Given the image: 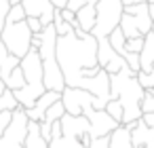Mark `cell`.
I'll return each mask as SVG.
<instances>
[{
    "instance_id": "31",
    "label": "cell",
    "mask_w": 154,
    "mask_h": 148,
    "mask_svg": "<svg viewBox=\"0 0 154 148\" xmlns=\"http://www.w3.org/2000/svg\"><path fill=\"white\" fill-rule=\"evenodd\" d=\"M11 118H13V112H2V114H0V137L5 135L7 127L11 125Z\"/></svg>"
},
{
    "instance_id": "35",
    "label": "cell",
    "mask_w": 154,
    "mask_h": 148,
    "mask_svg": "<svg viewBox=\"0 0 154 148\" xmlns=\"http://www.w3.org/2000/svg\"><path fill=\"white\" fill-rule=\"evenodd\" d=\"M51 5H53L57 11H63V9L68 7V0H51Z\"/></svg>"
},
{
    "instance_id": "34",
    "label": "cell",
    "mask_w": 154,
    "mask_h": 148,
    "mask_svg": "<svg viewBox=\"0 0 154 148\" xmlns=\"http://www.w3.org/2000/svg\"><path fill=\"white\" fill-rule=\"evenodd\" d=\"M122 7H135V5H148V0H120Z\"/></svg>"
},
{
    "instance_id": "30",
    "label": "cell",
    "mask_w": 154,
    "mask_h": 148,
    "mask_svg": "<svg viewBox=\"0 0 154 148\" xmlns=\"http://www.w3.org/2000/svg\"><path fill=\"white\" fill-rule=\"evenodd\" d=\"M26 24H28V28H30V32L36 36V34H40L45 28H42V24L38 21V19H34V17H26Z\"/></svg>"
},
{
    "instance_id": "32",
    "label": "cell",
    "mask_w": 154,
    "mask_h": 148,
    "mask_svg": "<svg viewBox=\"0 0 154 148\" xmlns=\"http://www.w3.org/2000/svg\"><path fill=\"white\" fill-rule=\"evenodd\" d=\"M59 13H61V19H63L66 24H70V26H72V24L76 21V15H74L72 11H68V9H63V11H59Z\"/></svg>"
},
{
    "instance_id": "22",
    "label": "cell",
    "mask_w": 154,
    "mask_h": 148,
    "mask_svg": "<svg viewBox=\"0 0 154 148\" xmlns=\"http://www.w3.org/2000/svg\"><path fill=\"white\" fill-rule=\"evenodd\" d=\"M108 40H110V45H112V49L122 57V53H125V43H127V38L122 36V32H120V28H116L110 36H108Z\"/></svg>"
},
{
    "instance_id": "18",
    "label": "cell",
    "mask_w": 154,
    "mask_h": 148,
    "mask_svg": "<svg viewBox=\"0 0 154 148\" xmlns=\"http://www.w3.org/2000/svg\"><path fill=\"white\" fill-rule=\"evenodd\" d=\"M74 15H76V26H78L82 32L91 34L93 28H95V7H82V9L76 11Z\"/></svg>"
},
{
    "instance_id": "39",
    "label": "cell",
    "mask_w": 154,
    "mask_h": 148,
    "mask_svg": "<svg viewBox=\"0 0 154 148\" xmlns=\"http://www.w3.org/2000/svg\"><path fill=\"white\" fill-rule=\"evenodd\" d=\"M152 34H154V24H152Z\"/></svg>"
},
{
    "instance_id": "25",
    "label": "cell",
    "mask_w": 154,
    "mask_h": 148,
    "mask_svg": "<svg viewBox=\"0 0 154 148\" xmlns=\"http://www.w3.org/2000/svg\"><path fill=\"white\" fill-rule=\"evenodd\" d=\"M150 112H154V89H146L141 99V114H150Z\"/></svg>"
},
{
    "instance_id": "7",
    "label": "cell",
    "mask_w": 154,
    "mask_h": 148,
    "mask_svg": "<svg viewBox=\"0 0 154 148\" xmlns=\"http://www.w3.org/2000/svg\"><path fill=\"white\" fill-rule=\"evenodd\" d=\"M122 17L120 0H99L95 5V28L91 32L93 38H108L118 26Z\"/></svg>"
},
{
    "instance_id": "24",
    "label": "cell",
    "mask_w": 154,
    "mask_h": 148,
    "mask_svg": "<svg viewBox=\"0 0 154 148\" xmlns=\"http://www.w3.org/2000/svg\"><path fill=\"white\" fill-rule=\"evenodd\" d=\"M103 110H106V112H108V114H110L118 125L122 123V106H120L116 99H110V102L106 104V108H103Z\"/></svg>"
},
{
    "instance_id": "13",
    "label": "cell",
    "mask_w": 154,
    "mask_h": 148,
    "mask_svg": "<svg viewBox=\"0 0 154 148\" xmlns=\"http://www.w3.org/2000/svg\"><path fill=\"white\" fill-rule=\"evenodd\" d=\"M89 148H133L131 144V133L127 127H118L116 131H112L108 137H99V140H93L89 144Z\"/></svg>"
},
{
    "instance_id": "8",
    "label": "cell",
    "mask_w": 154,
    "mask_h": 148,
    "mask_svg": "<svg viewBox=\"0 0 154 148\" xmlns=\"http://www.w3.org/2000/svg\"><path fill=\"white\" fill-rule=\"evenodd\" d=\"M61 104H63L66 114H70V116H82V110H87V108H93V110L106 108L93 93H89L85 89H70V87H66L61 91Z\"/></svg>"
},
{
    "instance_id": "4",
    "label": "cell",
    "mask_w": 154,
    "mask_h": 148,
    "mask_svg": "<svg viewBox=\"0 0 154 148\" xmlns=\"http://www.w3.org/2000/svg\"><path fill=\"white\" fill-rule=\"evenodd\" d=\"M61 123V135L53 137L49 142V148H89V121L85 116H70L63 114Z\"/></svg>"
},
{
    "instance_id": "12",
    "label": "cell",
    "mask_w": 154,
    "mask_h": 148,
    "mask_svg": "<svg viewBox=\"0 0 154 148\" xmlns=\"http://www.w3.org/2000/svg\"><path fill=\"white\" fill-rule=\"evenodd\" d=\"M21 7L26 11V17H34L42 24V28L53 24L55 7L51 5V0H21Z\"/></svg>"
},
{
    "instance_id": "28",
    "label": "cell",
    "mask_w": 154,
    "mask_h": 148,
    "mask_svg": "<svg viewBox=\"0 0 154 148\" xmlns=\"http://www.w3.org/2000/svg\"><path fill=\"white\" fill-rule=\"evenodd\" d=\"M137 80H139V85L143 87V91H146V89H154V70H152L150 74L139 72V74H137Z\"/></svg>"
},
{
    "instance_id": "11",
    "label": "cell",
    "mask_w": 154,
    "mask_h": 148,
    "mask_svg": "<svg viewBox=\"0 0 154 148\" xmlns=\"http://www.w3.org/2000/svg\"><path fill=\"white\" fill-rule=\"evenodd\" d=\"M97 40V64L106 74H118L120 70L127 68L125 59L112 49L108 38H95Z\"/></svg>"
},
{
    "instance_id": "3",
    "label": "cell",
    "mask_w": 154,
    "mask_h": 148,
    "mask_svg": "<svg viewBox=\"0 0 154 148\" xmlns=\"http://www.w3.org/2000/svg\"><path fill=\"white\" fill-rule=\"evenodd\" d=\"M19 68L23 72V78H26V87L21 91H15V99L19 104V108L23 110H30L34 108L36 99L47 91L45 89V78H42V61H40V55L36 49H32L21 61H19Z\"/></svg>"
},
{
    "instance_id": "17",
    "label": "cell",
    "mask_w": 154,
    "mask_h": 148,
    "mask_svg": "<svg viewBox=\"0 0 154 148\" xmlns=\"http://www.w3.org/2000/svg\"><path fill=\"white\" fill-rule=\"evenodd\" d=\"M19 61H21V59H17L15 55H11V53L7 51V47L0 43V80L7 83L9 76L13 74V70L19 68Z\"/></svg>"
},
{
    "instance_id": "16",
    "label": "cell",
    "mask_w": 154,
    "mask_h": 148,
    "mask_svg": "<svg viewBox=\"0 0 154 148\" xmlns=\"http://www.w3.org/2000/svg\"><path fill=\"white\" fill-rule=\"evenodd\" d=\"M154 70V34L143 36V47L139 51V72L150 74Z\"/></svg>"
},
{
    "instance_id": "23",
    "label": "cell",
    "mask_w": 154,
    "mask_h": 148,
    "mask_svg": "<svg viewBox=\"0 0 154 148\" xmlns=\"http://www.w3.org/2000/svg\"><path fill=\"white\" fill-rule=\"evenodd\" d=\"M51 26H53V30H55L57 36H66L68 32H72V26L61 19V13H59L57 9H55V15H53V24H51Z\"/></svg>"
},
{
    "instance_id": "19",
    "label": "cell",
    "mask_w": 154,
    "mask_h": 148,
    "mask_svg": "<svg viewBox=\"0 0 154 148\" xmlns=\"http://www.w3.org/2000/svg\"><path fill=\"white\" fill-rule=\"evenodd\" d=\"M23 148H49V144L40 137V131H38V123H32L28 125V135H26V142H23Z\"/></svg>"
},
{
    "instance_id": "1",
    "label": "cell",
    "mask_w": 154,
    "mask_h": 148,
    "mask_svg": "<svg viewBox=\"0 0 154 148\" xmlns=\"http://www.w3.org/2000/svg\"><path fill=\"white\" fill-rule=\"evenodd\" d=\"M55 55L66 87L85 89L93 93L103 106L112 99L110 74H106L97 64V40L82 32L76 21L72 24V32L57 36Z\"/></svg>"
},
{
    "instance_id": "33",
    "label": "cell",
    "mask_w": 154,
    "mask_h": 148,
    "mask_svg": "<svg viewBox=\"0 0 154 148\" xmlns=\"http://www.w3.org/2000/svg\"><path fill=\"white\" fill-rule=\"evenodd\" d=\"M141 121H143V125H146L148 129L154 131V112H150V114H141Z\"/></svg>"
},
{
    "instance_id": "29",
    "label": "cell",
    "mask_w": 154,
    "mask_h": 148,
    "mask_svg": "<svg viewBox=\"0 0 154 148\" xmlns=\"http://www.w3.org/2000/svg\"><path fill=\"white\" fill-rule=\"evenodd\" d=\"M9 9H11V5L7 0H0V36H2V28H5V19L9 15Z\"/></svg>"
},
{
    "instance_id": "38",
    "label": "cell",
    "mask_w": 154,
    "mask_h": 148,
    "mask_svg": "<svg viewBox=\"0 0 154 148\" xmlns=\"http://www.w3.org/2000/svg\"><path fill=\"white\" fill-rule=\"evenodd\" d=\"M5 89H7V87H5V83H2V80H0V93H2Z\"/></svg>"
},
{
    "instance_id": "21",
    "label": "cell",
    "mask_w": 154,
    "mask_h": 148,
    "mask_svg": "<svg viewBox=\"0 0 154 148\" xmlns=\"http://www.w3.org/2000/svg\"><path fill=\"white\" fill-rule=\"evenodd\" d=\"M63 114H66V110H63V104H61V99H59V102H55V104H53V106L47 110V114H45L42 123L53 125L55 121H61V118H63Z\"/></svg>"
},
{
    "instance_id": "5",
    "label": "cell",
    "mask_w": 154,
    "mask_h": 148,
    "mask_svg": "<svg viewBox=\"0 0 154 148\" xmlns=\"http://www.w3.org/2000/svg\"><path fill=\"white\" fill-rule=\"evenodd\" d=\"M32 38H34V34L30 32L26 19L23 21H5L0 43L7 47V51L11 55H15L17 59H23L32 51Z\"/></svg>"
},
{
    "instance_id": "36",
    "label": "cell",
    "mask_w": 154,
    "mask_h": 148,
    "mask_svg": "<svg viewBox=\"0 0 154 148\" xmlns=\"http://www.w3.org/2000/svg\"><path fill=\"white\" fill-rule=\"evenodd\" d=\"M148 13H150V19L154 24V5H148Z\"/></svg>"
},
{
    "instance_id": "37",
    "label": "cell",
    "mask_w": 154,
    "mask_h": 148,
    "mask_svg": "<svg viewBox=\"0 0 154 148\" xmlns=\"http://www.w3.org/2000/svg\"><path fill=\"white\" fill-rule=\"evenodd\" d=\"M7 2H9L11 7H17V5H21V0H7Z\"/></svg>"
},
{
    "instance_id": "2",
    "label": "cell",
    "mask_w": 154,
    "mask_h": 148,
    "mask_svg": "<svg viewBox=\"0 0 154 148\" xmlns=\"http://www.w3.org/2000/svg\"><path fill=\"white\" fill-rule=\"evenodd\" d=\"M110 93L112 99H116L122 106V127L141 118V99H143V87L137 80V74L131 72L127 66L118 74H110Z\"/></svg>"
},
{
    "instance_id": "15",
    "label": "cell",
    "mask_w": 154,
    "mask_h": 148,
    "mask_svg": "<svg viewBox=\"0 0 154 148\" xmlns=\"http://www.w3.org/2000/svg\"><path fill=\"white\" fill-rule=\"evenodd\" d=\"M61 99V93H57V91H45L38 99H36V104H34V108H30V110H26V114H28V118L32 121V123H42V118H45V114H47V110L55 104V102H59Z\"/></svg>"
},
{
    "instance_id": "27",
    "label": "cell",
    "mask_w": 154,
    "mask_h": 148,
    "mask_svg": "<svg viewBox=\"0 0 154 148\" xmlns=\"http://www.w3.org/2000/svg\"><path fill=\"white\" fill-rule=\"evenodd\" d=\"M141 47H143V38H131V40L125 43V51L127 53H137L139 55Z\"/></svg>"
},
{
    "instance_id": "26",
    "label": "cell",
    "mask_w": 154,
    "mask_h": 148,
    "mask_svg": "<svg viewBox=\"0 0 154 148\" xmlns=\"http://www.w3.org/2000/svg\"><path fill=\"white\" fill-rule=\"evenodd\" d=\"M23 19H26V11H23L21 5H17V7H11L9 9V15H7L5 21H23Z\"/></svg>"
},
{
    "instance_id": "20",
    "label": "cell",
    "mask_w": 154,
    "mask_h": 148,
    "mask_svg": "<svg viewBox=\"0 0 154 148\" xmlns=\"http://www.w3.org/2000/svg\"><path fill=\"white\" fill-rule=\"evenodd\" d=\"M15 110H19V104H17L13 91L5 89L2 93H0V114L2 112H15Z\"/></svg>"
},
{
    "instance_id": "14",
    "label": "cell",
    "mask_w": 154,
    "mask_h": 148,
    "mask_svg": "<svg viewBox=\"0 0 154 148\" xmlns=\"http://www.w3.org/2000/svg\"><path fill=\"white\" fill-rule=\"evenodd\" d=\"M131 133V144L133 148H154V131L148 129L143 125V121H133L129 125H125Z\"/></svg>"
},
{
    "instance_id": "6",
    "label": "cell",
    "mask_w": 154,
    "mask_h": 148,
    "mask_svg": "<svg viewBox=\"0 0 154 148\" xmlns=\"http://www.w3.org/2000/svg\"><path fill=\"white\" fill-rule=\"evenodd\" d=\"M120 32L127 40L131 38H143L152 32V19L148 13V5H135V7H122L120 17Z\"/></svg>"
},
{
    "instance_id": "10",
    "label": "cell",
    "mask_w": 154,
    "mask_h": 148,
    "mask_svg": "<svg viewBox=\"0 0 154 148\" xmlns=\"http://www.w3.org/2000/svg\"><path fill=\"white\" fill-rule=\"evenodd\" d=\"M82 116L89 121V140H99V137H108L112 131H116L120 125L106 112V110H93V108H87L82 110Z\"/></svg>"
},
{
    "instance_id": "9",
    "label": "cell",
    "mask_w": 154,
    "mask_h": 148,
    "mask_svg": "<svg viewBox=\"0 0 154 148\" xmlns=\"http://www.w3.org/2000/svg\"><path fill=\"white\" fill-rule=\"evenodd\" d=\"M28 125H30V118H28L26 110L23 108L15 110L11 125L7 127L5 135L0 137V148H23V142L28 135Z\"/></svg>"
}]
</instances>
